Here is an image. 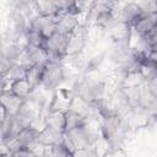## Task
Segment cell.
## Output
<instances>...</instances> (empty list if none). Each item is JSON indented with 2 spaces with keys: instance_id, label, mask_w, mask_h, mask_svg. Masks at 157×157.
<instances>
[{
  "instance_id": "1",
  "label": "cell",
  "mask_w": 157,
  "mask_h": 157,
  "mask_svg": "<svg viewBox=\"0 0 157 157\" xmlns=\"http://www.w3.org/2000/svg\"><path fill=\"white\" fill-rule=\"evenodd\" d=\"M76 97L88 104H96L105 98L107 85L103 80L96 77H83L77 81L72 88Z\"/></svg>"
},
{
  "instance_id": "2",
  "label": "cell",
  "mask_w": 157,
  "mask_h": 157,
  "mask_svg": "<svg viewBox=\"0 0 157 157\" xmlns=\"http://www.w3.org/2000/svg\"><path fill=\"white\" fill-rule=\"evenodd\" d=\"M64 80H65V67L63 65V61L48 60L44 64L43 76L39 87L47 91H55L56 88L60 87Z\"/></svg>"
},
{
  "instance_id": "3",
  "label": "cell",
  "mask_w": 157,
  "mask_h": 157,
  "mask_svg": "<svg viewBox=\"0 0 157 157\" xmlns=\"http://www.w3.org/2000/svg\"><path fill=\"white\" fill-rule=\"evenodd\" d=\"M69 34L55 31L49 38L45 39V50L48 55V60L53 61H64L66 58V44H67Z\"/></svg>"
},
{
  "instance_id": "4",
  "label": "cell",
  "mask_w": 157,
  "mask_h": 157,
  "mask_svg": "<svg viewBox=\"0 0 157 157\" xmlns=\"http://www.w3.org/2000/svg\"><path fill=\"white\" fill-rule=\"evenodd\" d=\"M86 29L83 25H78L67 37V44H66V58H75L78 56L82 50L86 47Z\"/></svg>"
},
{
  "instance_id": "5",
  "label": "cell",
  "mask_w": 157,
  "mask_h": 157,
  "mask_svg": "<svg viewBox=\"0 0 157 157\" xmlns=\"http://www.w3.org/2000/svg\"><path fill=\"white\" fill-rule=\"evenodd\" d=\"M43 124L44 126L54 131L64 134L65 132V110L48 108L47 113L43 115Z\"/></svg>"
},
{
  "instance_id": "6",
  "label": "cell",
  "mask_w": 157,
  "mask_h": 157,
  "mask_svg": "<svg viewBox=\"0 0 157 157\" xmlns=\"http://www.w3.org/2000/svg\"><path fill=\"white\" fill-rule=\"evenodd\" d=\"M156 11H145L130 27L131 32L142 36L155 28H157V22H156Z\"/></svg>"
},
{
  "instance_id": "7",
  "label": "cell",
  "mask_w": 157,
  "mask_h": 157,
  "mask_svg": "<svg viewBox=\"0 0 157 157\" xmlns=\"http://www.w3.org/2000/svg\"><path fill=\"white\" fill-rule=\"evenodd\" d=\"M0 102L5 107V109L7 112V115L9 117H15L21 110V108H22V105L25 103V99L17 97L10 90L2 88L0 91Z\"/></svg>"
},
{
  "instance_id": "8",
  "label": "cell",
  "mask_w": 157,
  "mask_h": 157,
  "mask_svg": "<svg viewBox=\"0 0 157 157\" xmlns=\"http://www.w3.org/2000/svg\"><path fill=\"white\" fill-rule=\"evenodd\" d=\"M109 31V34L114 43H128L131 36V27L129 23L120 21V20H114L113 23L107 28Z\"/></svg>"
},
{
  "instance_id": "9",
  "label": "cell",
  "mask_w": 157,
  "mask_h": 157,
  "mask_svg": "<svg viewBox=\"0 0 157 157\" xmlns=\"http://www.w3.org/2000/svg\"><path fill=\"white\" fill-rule=\"evenodd\" d=\"M145 12V10L135 1H130V2H126L125 5H123L119 10V13L115 15V18L117 20H120V21H124L126 23H129L130 26Z\"/></svg>"
},
{
  "instance_id": "10",
  "label": "cell",
  "mask_w": 157,
  "mask_h": 157,
  "mask_svg": "<svg viewBox=\"0 0 157 157\" xmlns=\"http://www.w3.org/2000/svg\"><path fill=\"white\" fill-rule=\"evenodd\" d=\"M5 88L10 90L13 94H16L17 97H20V98H22V99L29 98V97L33 94L34 90H36V87H34L26 77L11 80V81L7 83V86H6Z\"/></svg>"
},
{
  "instance_id": "11",
  "label": "cell",
  "mask_w": 157,
  "mask_h": 157,
  "mask_svg": "<svg viewBox=\"0 0 157 157\" xmlns=\"http://www.w3.org/2000/svg\"><path fill=\"white\" fill-rule=\"evenodd\" d=\"M87 119H88L87 115H85L72 108L65 109V132L85 125L87 123Z\"/></svg>"
},
{
  "instance_id": "12",
  "label": "cell",
  "mask_w": 157,
  "mask_h": 157,
  "mask_svg": "<svg viewBox=\"0 0 157 157\" xmlns=\"http://www.w3.org/2000/svg\"><path fill=\"white\" fill-rule=\"evenodd\" d=\"M33 7L38 15H43V16L59 15L54 0H33Z\"/></svg>"
},
{
  "instance_id": "13",
  "label": "cell",
  "mask_w": 157,
  "mask_h": 157,
  "mask_svg": "<svg viewBox=\"0 0 157 157\" xmlns=\"http://www.w3.org/2000/svg\"><path fill=\"white\" fill-rule=\"evenodd\" d=\"M43 70H44V64H32L28 65L27 72H26V78L37 88L40 86L42 76H43Z\"/></svg>"
},
{
  "instance_id": "14",
  "label": "cell",
  "mask_w": 157,
  "mask_h": 157,
  "mask_svg": "<svg viewBox=\"0 0 157 157\" xmlns=\"http://www.w3.org/2000/svg\"><path fill=\"white\" fill-rule=\"evenodd\" d=\"M10 2L18 12L26 11L29 6H33V0H10Z\"/></svg>"
},
{
  "instance_id": "15",
  "label": "cell",
  "mask_w": 157,
  "mask_h": 157,
  "mask_svg": "<svg viewBox=\"0 0 157 157\" xmlns=\"http://www.w3.org/2000/svg\"><path fill=\"white\" fill-rule=\"evenodd\" d=\"M9 118V115H7V112H6V109H5V107L2 105V103L0 102V124L1 123H4L6 119Z\"/></svg>"
},
{
  "instance_id": "16",
  "label": "cell",
  "mask_w": 157,
  "mask_h": 157,
  "mask_svg": "<svg viewBox=\"0 0 157 157\" xmlns=\"http://www.w3.org/2000/svg\"><path fill=\"white\" fill-rule=\"evenodd\" d=\"M76 1H77V2H78V1H80V0H76Z\"/></svg>"
}]
</instances>
